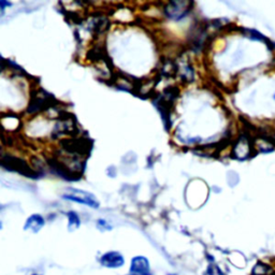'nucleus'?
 Returning <instances> with one entry per match:
<instances>
[{
	"label": "nucleus",
	"mask_w": 275,
	"mask_h": 275,
	"mask_svg": "<svg viewBox=\"0 0 275 275\" xmlns=\"http://www.w3.org/2000/svg\"><path fill=\"white\" fill-rule=\"evenodd\" d=\"M0 164H2V167L8 170V171L19 173L23 176L30 177V179H37V177L40 176V174L36 170L32 169L26 163V160L13 155H9V154L2 156Z\"/></svg>",
	"instance_id": "f257e3e1"
},
{
	"label": "nucleus",
	"mask_w": 275,
	"mask_h": 275,
	"mask_svg": "<svg viewBox=\"0 0 275 275\" xmlns=\"http://www.w3.org/2000/svg\"><path fill=\"white\" fill-rule=\"evenodd\" d=\"M56 104H58V101L55 99V97L47 93L46 91L39 88V90L32 92L31 99L29 101L27 113L28 114H38V113L50 109Z\"/></svg>",
	"instance_id": "f03ea898"
},
{
	"label": "nucleus",
	"mask_w": 275,
	"mask_h": 275,
	"mask_svg": "<svg viewBox=\"0 0 275 275\" xmlns=\"http://www.w3.org/2000/svg\"><path fill=\"white\" fill-rule=\"evenodd\" d=\"M47 165L54 174L68 182L79 181L83 174V172H80L74 167L69 166V164H67L63 158L59 159L57 157H52L47 159Z\"/></svg>",
	"instance_id": "7ed1b4c3"
},
{
	"label": "nucleus",
	"mask_w": 275,
	"mask_h": 275,
	"mask_svg": "<svg viewBox=\"0 0 275 275\" xmlns=\"http://www.w3.org/2000/svg\"><path fill=\"white\" fill-rule=\"evenodd\" d=\"M61 149L70 154L71 156H83L87 155L92 150V141L86 138L71 136L67 139H62L59 142Z\"/></svg>",
	"instance_id": "20e7f679"
},
{
	"label": "nucleus",
	"mask_w": 275,
	"mask_h": 275,
	"mask_svg": "<svg viewBox=\"0 0 275 275\" xmlns=\"http://www.w3.org/2000/svg\"><path fill=\"white\" fill-rule=\"evenodd\" d=\"M192 6V2H185V0L170 2L165 6L164 13L169 20L180 21L191 11Z\"/></svg>",
	"instance_id": "39448f33"
},
{
	"label": "nucleus",
	"mask_w": 275,
	"mask_h": 275,
	"mask_svg": "<svg viewBox=\"0 0 275 275\" xmlns=\"http://www.w3.org/2000/svg\"><path fill=\"white\" fill-rule=\"evenodd\" d=\"M62 198L66 199V200L78 202V203L86 204V205L94 208V209L99 208V202H98V200L96 199V197L93 195V193L81 190V189L68 188L67 191L62 195Z\"/></svg>",
	"instance_id": "423d86ee"
},
{
	"label": "nucleus",
	"mask_w": 275,
	"mask_h": 275,
	"mask_svg": "<svg viewBox=\"0 0 275 275\" xmlns=\"http://www.w3.org/2000/svg\"><path fill=\"white\" fill-rule=\"evenodd\" d=\"M100 262L106 268L116 269L122 266L125 262L123 255L118 252H109L100 258Z\"/></svg>",
	"instance_id": "0eeeda50"
},
{
	"label": "nucleus",
	"mask_w": 275,
	"mask_h": 275,
	"mask_svg": "<svg viewBox=\"0 0 275 275\" xmlns=\"http://www.w3.org/2000/svg\"><path fill=\"white\" fill-rule=\"evenodd\" d=\"M250 144L246 136H241L233 148V155L238 159H246L250 155Z\"/></svg>",
	"instance_id": "6e6552de"
},
{
	"label": "nucleus",
	"mask_w": 275,
	"mask_h": 275,
	"mask_svg": "<svg viewBox=\"0 0 275 275\" xmlns=\"http://www.w3.org/2000/svg\"><path fill=\"white\" fill-rule=\"evenodd\" d=\"M150 263L147 258L143 256H136L131 260L130 273L138 275H149Z\"/></svg>",
	"instance_id": "1a4fd4ad"
},
{
	"label": "nucleus",
	"mask_w": 275,
	"mask_h": 275,
	"mask_svg": "<svg viewBox=\"0 0 275 275\" xmlns=\"http://www.w3.org/2000/svg\"><path fill=\"white\" fill-rule=\"evenodd\" d=\"M44 218L39 215V214H34L31 215L28 220L26 221L25 223V226H24V230H27V231H31L34 233H37L39 232L40 230H41L43 228L44 226Z\"/></svg>",
	"instance_id": "9d476101"
},
{
	"label": "nucleus",
	"mask_w": 275,
	"mask_h": 275,
	"mask_svg": "<svg viewBox=\"0 0 275 275\" xmlns=\"http://www.w3.org/2000/svg\"><path fill=\"white\" fill-rule=\"evenodd\" d=\"M272 273V266L268 263L258 261L252 269V275H270Z\"/></svg>",
	"instance_id": "9b49d317"
},
{
	"label": "nucleus",
	"mask_w": 275,
	"mask_h": 275,
	"mask_svg": "<svg viewBox=\"0 0 275 275\" xmlns=\"http://www.w3.org/2000/svg\"><path fill=\"white\" fill-rule=\"evenodd\" d=\"M67 215H68V221H69V224H68L69 231L72 232V231L77 230L80 227V224H81L79 215L74 211L68 212Z\"/></svg>",
	"instance_id": "f8f14e48"
},
{
	"label": "nucleus",
	"mask_w": 275,
	"mask_h": 275,
	"mask_svg": "<svg viewBox=\"0 0 275 275\" xmlns=\"http://www.w3.org/2000/svg\"><path fill=\"white\" fill-rule=\"evenodd\" d=\"M204 275H227V274H226L218 265L211 264L208 266L207 271L204 272Z\"/></svg>",
	"instance_id": "ddd939ff"
},
{
	"label": "nucleus",
	"mask_w": 275,
	"mask_h": 275,
	"mask_svg": "<svg viewBox=\"0 0 275 275\" xmlns=\"http://www.w3.org/2000/svg\"><path fill=\"white\" fill-rule=\"evenodd\" d=\"M97 227H98V229H100L101 231H107L112 229L111 226L104 220H99L98 222H97Z\"/></svg>",
	"instance_id": "4468645a"
},
{
	"label": "nucleus",
	"mask_w": 275,
	"mask_h": 275,
	"mask_svg": "<svg viewBox=\"0 0 275 275\" xmlns=\"http://www.w3.org/2000/svg\"><path fill=\"white\" fill-rule=\"evenodd\" d=\"M127 275H138V274H133V273H129V274H127Z\"/></svg>",
	"instance_id": "2eb2a0df"
}]
</instances>
